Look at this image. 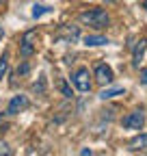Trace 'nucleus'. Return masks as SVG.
<instances>
[{
    "label": "nucleus",
    "mask_w": 147,
    "mask_h": 156,
    "mask_svg": "<svg viewBox=\"0 0 147 156\" xmlns=\"http://www.w3.org/2000/svg\"><path fill=\"white\" fill-rule=\"evenodd\" d=\"M80 22L87 24V26H91V28L102 30V28H106L110 24V17H108V13L104 9H89V11L80 13Z\"/></svg>",
    "instance_id": "obj_1"
},
{
    "label": "nucleus",
    "mask_w": 147,
    "mask_h": 156,
    "mask_svg": "<svg viewBox=\"0 0 147 156\" xmlns=\"http://www.w3.org/2000/svg\"><path fill=\"white\" fill-rule=\"evenodd\" d=\"M71 85L76 87L78 91H82V93L91 91V87H93V80H91L89 69H87V67H78L76 72L71 74Z\"/></svg>",
    "instance_id": "obj_2"
},
{
    "label": "nucleus",
    "mask_w": 147,
    "mask_h": 156,
    "mask_svg": "<svg viewBox=\"0 0 147 156\" xmlns=\"http://www.w3.org/2000/svg\"><path fill=\"white\" fill-rule=\"evenodd\" d=\"M35 37H37L35 28H30L22 35V39H20V56L22 58H28L35 54Z\"/></svg>",
    "instance_id": "obj_3"
},
{
    "label": "nucleus",
    "mask_w": 147,
    "mask_h": 156,
    "mask_svg": "<svg viewBox=\"0 0 147 156\" xmlns=\"http://www.w3.org/2000/svg\"><path fill=\"white\" fill-rule=\"evenodd\" d=\"M123 128L125 130H141L143 126H145V113H143V108H136V111H132V113H128L125 117H123Z\"/></svg>",
    "instance_id": "obj_4"
},
{
    "label": "nucleus",
    "mask_w": 147,
    "mask_h": 156,
    "mask_svg": "<svg viewBox=\"0 0 147 156\" xmlns=\"http://www.w3.org/2000/svg\"><path fill=\"white\" fill-rule=\"evenodd\" d=\"M26 108H28V98L26 95H13L9 106H7V115H17Z\"/></svg>",
    "instance_id": "obj_5"
},
{
    "label": "nucleus",
    "mask_w": 147,
    "mask_h": 156,
    "mask_svg": "<svg viewBox=\"0 0 147 156\" xmlns=\"http://www.w3.org/2000/svg\"><path fill=\"white\" fill-rule=\"evenodd\" d=\"M78 37H80V28L74 26V24H67V26L61 28V33H59L56 39H59V41H65V44H74Z\"/></svg>",
    "instance_id": "obj_6"
},
{
    "label": "nucleus",
    "mask_w": 147,
    "mask_h": 156,
    "mask_svg": "<svg viewBox=\"0 0 147 156\" xmlns=\"http://www.w3.org/2000/svg\"><path fill=\"white\" fill-rule=\"evenodd\" d=\"M95 80L100 83V85H110L113 83V69H110L106 63H100L97 67H95Z\"/></svg>",
    "instance_id": "obj_7"
},
{
    "label": "nucleus",
    "mask_w": 147,
    "mask_h": 156,
    "mask_svg": "<svg viewBox=\"0 0 147 156\" xmlns=\"http://www.w3.org/2000/svg\"><path fill=\"white\" fill-rule=\"evenodd\" d=\"M145 50H147V39H141L134 46V52H132V67H141V61L145 56Z\"/></svg>",
    "instance_id": "obj_8"
},
{
    "label": "nucleus",
    "mask_w": 147,
    "mask_h": 156,
    "mask_svg": "<svg viewBox=\"0 0 147 156\" xmlns=\"http://www.w3.org/2000/svg\"><path fill=\"white\" fill-rule=\"evenodd\" d=\"M117 95H125V89L119 87V85H115V87H104V89L100 91V98H102V100H113V98H117Z\"/></svg>",
    "instance_id": "obj_9"
},
{
    "label": "nucleus",
    "mask_w": 147,
    "mask_h": 156,
    "mask_svg": "<svg viewBox=\"0 0 147 156\" xmlns=\"http://www.w3.org/2000/svg\"><path fill=\"white\" fill-rule=\"evenodd\" d=\"M128 147H130L132 152H138V150H147V132H141V134H136V136H134V139H130Z\"/></svg>",
    "instance_id": "obj_10"
},
{
    "label": "nucleus",
    "mask_w": 147,
    "mask_h": 156,
    "mask_svg": "<svg viewBox=\"0 0 147 156\" xmlns=\"http://www.w3.org/2000/svg\"><path fill=\"white\" fill-rule=\"evenodd\" d=\"M82 41H84V46H89V48H97V46H106V44H110V41H108V37H104V35H87Z\"/></svg>",
    "instance_id": "obj_11"
},
{
    "label": "nucleus",
    "mask_w": 147,
    "mask_h": 156,
    "mask_svg": "<svg viewBox=\"0 0 147 156\" xmlns=\"http://www.w3.org/2000/svg\"><path fill=\"white\" fill-rule=\"evenodd\" d=\"M7 69H9V54H7V52H2V56H0V80L5 78Z\"/></svg>",
    "instance_id": "obj_12"
},
{
    "label": "nucleus",
    "mask_w": 147,
    "mask_h": 156,
    "mask_svg": "<svg viewBox=\"0 0 147 156\" xmlns=\"http://www.w3.org/2000/svg\"><path fill=\"white\" fill-rule=\"evenodd\" d=\"M32 91H35V93H39V95L46 93V76H39V80L32 85Z\"/></svg>",
    "instance_id": "obj_13"
},
{
    "label": "nucleus",
    "mask_w": 147,
    "mask_h": 156,
    "mask_svg": "<svg viewBox=\"0 0 147 156\" xmlns=\"http://www.w3.org/2000/svg\"><path fill=\"white\" fill-rule=\"evenodd\" d=\"M50 11H52L50 7H43V5H35V7H32V17L37 20V17H41L43 13H50Z\"/></svg>",
    "instance_id": "obj_14"
},
{
    "label": "nucleus",
    "mask_w": 147,
    "mask_h": 156,
    "mask_svg": "<svg viewBox=\"0 0 147 156\" xmlns=\"http://www.w3.org/2000/svg\"><path fill=\"white\" fill-rule=\"evenodd\" d=\"M61 93L65 95V98H71L74 93H71V89H69V85L65 83V80H61Z\"/></svg>",
    "instance_id": "obj_15"
},
{
    "label": "nucleus",
    "mask_w": 147,
    "mask_h": 156,
    "mask_svg": "<svg viewBox=\"0 0 147 156\" xmlns=\"http://www.w3.org/2000/svg\"><path fill=\"white\" fill-rule=\"evenodd\" d=\"M28 69H30V65H28V63H22L20 67H17V76H24V74H28Z\"/></svg>",
    "instance_id": "obj_16"
},
{
    "label": "nucleus",
    "mask_w": 147,
    "mask_h": 156,
    "mask_svg": "<svg viewBox=\"0 0 147 156\" xmlns=\"http://www.w3.org/2000/svg\"><path fill=\"white\" fill-rule=\"evenodd\" d=\"M0 154H7V156H11L13 152L9 150V145H7V143H0Z\"/></svg>",
    "instance_id": "obj_17"
},
{
    "label": "nucleus",
    "mask_w": 147,
    "mask_h": 156,
    "mask_svg": "<svg viewBox=\"0 0 147 156\" xmlns=\"http://www.w3.org/2000/svg\"><path fill=\"white\" fill-rule=\"evenodd\" d=\"M141 85H147V69H141V76H138Z\"/></svg>",
    "instance_id": "obj_18"
},
{
    "label": "nucleus",
    "mask_w": 147,
    "mask_h": 156,
    "mask_svg": "<svg viewBox=\"0 0 147 156\" xmlns=\"http://www.w3.org/2000/svg\"><path fill=\"white\" fill-rule=\"evenodd\" d=\"M2 37H5V28H2V26H0V39H2Z\"/></svg>",
    "instance_id": "obj_19"
},
{
    "label": "nucleus",
    "mask_w": 147,
    "mask_h": 156,
    "mask_svg": "<svg viewBox=\"0 0 147 156\" xmlns=\"http://www.w3.org/2000/svg\"><path fill=\"white\" fill-rule=\"evenodd\" d=\"M143 9H147V0H143Z\"/></svg>",
    "instance_id": "obj_20"
},
{
    "label": "nucleus",
    "mask_w": 147,
    "mask_h": 156,
    "mask_svg": "<svg viewBox=\"0 0 147 156\" xmlns=\"http://www.w3.org/2000/svg\"><path fill=\"white\" fill-rule=\"evenodd\" d=\"M104 2H115V0H104Z\"/></svg>",
    "instance_id": "obj_21"
}]
</instances>
